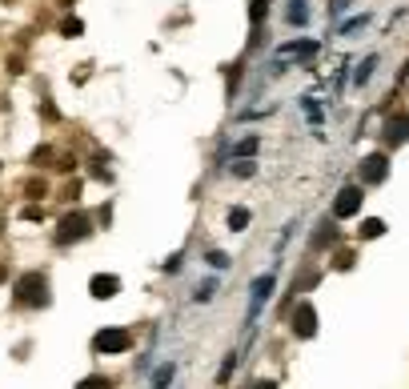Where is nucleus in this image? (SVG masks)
Returning <instances> with one entry per match:
<instances>
[{"mask_svg": "<svg viewBox=\"0 0 409 389\" xmlns=\"http://www.w3.org/2000/svg\"><path fill=\"white\" fill-rule=\"evenodd\" d=\"M97 233V221H93V213L88 209H68L56 229H52V245L56 249H72V245H84L88 237Z\"/></svg>", "mask_w": 409, "mask_h": 389, "instance_id": "f257e3e1", "label": "nucleus"}, {"mask_svg": "<svg viewBox=\"0 0 409 389\" xmlns=\"http://www.w3.org/2000/svg\"><path fill=\"white\" fill-rule=\"evenodd\" d=\"M13 297H17L20 309H49L52 305V281L45 269H29V273L17 277L13 285Z\"/></svg>", "mask_w": 409, "mask_h": 389, "instance_id": "f03ea898", "label": "nucleus"}, {"mask_svg": "<svg viewBox=\"0 0 409 389\" xmlns=\"http://www.w3.org/2000/svg\"><path fill=\"white\" fill-rule=\"evenodd\" d=\"M285 329H289L293 341H313L321 333V313H317V305L309 297H297L293 301V309L285 313Z\"/></svg>", "mask_w": 409, "mask_h": 389, "instance_id": "7ed1b4c3", "label": "nucleus"}, {"mask_svg": "<svg viewBox=\"0 0 409 389\" xmlns=\"http://www.w3.org/2000/svg\"><path fill=\"white\" fill-rule=\"evenodd\" d=\"M361 213H365V185H357V181L337 185V189H333V201H329V217L345 225V221H357Z\"/></svg>", "mask_w": 409, "mask_h": 389, "instance_id": "20e7f679", "label": "nucleus"}, {"mask_svg": "<svg viewBox=\"0 0 409 389\" xmlns=\"http://www.w3.org/2000/svg\"><path fill=\"white\" fill-rule=\"evenodd\" d=\"M88 345H93V353H97V357H121V353H132L137 333L125 329V325H100Z\"/></svg>", "mask_w": 409, "mask_h": 389, "instance_id": "39448f33", "label": "nucleus"}, {"mask_svg": "<svg viewBox=\"0 0 409 389\" xmlns=\"http://www.w3.org/2000/svg\"><path fill=\"white\" fill-rule=\"evenodd\" d=\"M273 293H277V269L253 277V285H249V309H245V329L261 321V313L273 305Z\"/></svg>", "mask_w": 409, "mask_h": 389, "instance_id": "423d86ee", "label": "nucleus"}, {"mask_svg": "<svg viewBox=\"0 0 409 389\" xmlns=\"http://www.w3.org/2000/svg\"><path fill=\"white\" fill-rule=\"evenodd\" d=\"M389 173H393V161L385 148H369L357 161V185H365V189H381L389 181Z\"/></svg>", "mask_w": 409, "mask_h": 389, "instance_id": "0eeeda50", "label": "nucleus"}, {"mask_svg": "<svg viewBox=\"0 0 409 389\" xmlns=\"http://www.w3.org/2000/svg\"><path fill=\"white\" fill-rule=\"evenodd\" d=\"M377 141H381L385 153L406 148L409 145V109H393V113L381 116V125H377Z\"/></svg>", "mask_w": 409, "mask_h": 389, "instance_id": "6e6552de", "label": "nucleus"}, {"mask_svg": "<svg viewBox=\"0 0 409 389\" xmlns=\"http://www.w3.org/2000/svg\"><path fill=\"white\" fill-rule=\"evenodd\" d=\"M337 245H345V225L341 221H333V217H321L317 221V229L309 233V241H305V249H309V257H321V253H333Z\"/></svg>", "mask_w": 409, "mask_h": 389, "instance_id": "1a4fd4ad", "label": "nucleus"}, {"mask_svg": "<svg viewBox=\"0 0 409 389\" xmlns=\"http://www.w3.org/2000/svg\"><path fill=\"white\" fill-rule=\"evenodd\" d=\"M121 289H125L121 273H109V269H100V273L88 277V297H93V301H113V297H121Z\"/></svg>", "mask_w": 409, "mask_h": 389, "instance_id": "9d476101", "label": "nucleus"}, {"mask_svg": "<svg viewBox=\"0 0 409 389\" xmlns=\"http://www.w3.org/2000/svg\"><path fill=\"white\" fill-rule=\"evenodd\" d=\"M317 52H321V45H317V40H309V36H301V40L281 45V49H277V61H285V65H293V61L313 65V61H317Z\"/></svg>", "mask_w": 409, "mask_h": 389, "instance_id": "9b49d317", "label": "nucleus"}, {"mask_svg": "<svg viewBox=\"0 0 409 389\" xmlns=\"http://www.w3.org/2000/svg\"><path fill=\"white\" fill-rule=\"evenodd\" d=\"M257 153H261V132H245L241 141L221 148V157H229V161H237V157H257Z\"/></svg>", "mask_w": 409, "mask_h": 389, "instance_id": "f8f14e48", "label": "nucleus"}, {"mask_svg": "<svg viewBox=\"0 0 409 389\" xmlns=\"http://www.w3.org/2000/svg\"><path fill=\"white\" fill-rule=\"evenodd\" d=\"M253 225V209L241 205V201H233L229 209H225V233H245Z\"/></svg>", "mask_w": 409, "mask_h": 389, "instance_id": "ddd939ff", "label": "nucleus"}, {"mask_svg": "<svg viewBox=\"0 0 409 389\" xmlns=\"http://www.w3.org/2000/svg\"><path fill=\"white\" fill-rule=\"evenodd\" d=\"M385 233H389V221H385V217H361V225H357V245L381 241Z\"/></svg>", "mask_w": 409, "mask_h": 389, "instance_id": "4468645a", "label": "nucleus"}, {"mask_svg": "<svg viewBox=\"0 0 409 389\" xmlns=\"http://www.w3.org/2000/svg\"><path fill=\"white\" fill-rule=\"evenodd\" d=\"M281 17H285V24H289V29H305V24L313 20L309 0H285V13H281Z\"/></svg>", "mask_w": 409, "mask_h": 389, "instance_id": "2eb2a0df", "label": "nucleus"}, {"mask_svg": "<svg viewBox=\"0 0 409 389\" xmlns=\"http://www.w3.org/2000/svg\"><path fill=\"white\" fill-rule=\"evenodd\" d=\"M217 293H221V273H209L193 289V297H189V301H193V305H209V301H217Z\"/></svg>", "mask_w": 409, "mask_h": 389, "instance_id": "dca6fc26", "label": "nucleus"}, {"mask_svg": "<svg viewBox=\"0 0 409 389\" xmlns=\"http://www.w3.org/2000/svg\"><path fill=\"white\" fill-rule=\"evenodd\" d=\"M177 381V361H157V369L148 373V389H169Z\"/></svg>", "mask_w": 409, "mask_h": 389, "instance_id": "f3484780", "label": "nucleus"}, {"mask_svg": "<svg viewBox=\"0 0 409 389\" xmlns=\"http://www.w3.org/2000/svg\"><path fill=\"white\" fill-rule=\"evenodd\" d=\"M377 65H381V56H377V52H369V56H365V61H361L357 65V73H353V89H365V84L373 81V73H377Z\"/></svg>", "mask_w": 409, "mask_h": 389, "instance_id": "a211bd4d", "label": "nucleus"}, {"mask_svg": "<svg viewBox=\"0 0 409 389\" xmlns=\"http://www.w3.org/2000/svg\"><path fill=\"white\" fill-rule=\"evenodd\" d=\"M257 169H261L257 157H237V161H229V177L233 181H253L257 177Z\"/></svg>", "mask_w": 409, "mask_h": 389, "instance_id": "6ab92c4d", "label": "nucleus"}, {"mask_svg": "<svg viewBox=\"0 0 409 389\" xmlns=\"http://www.w3.org/2000/svg\"><path fill=\"white\" fill-rule=\"evenodd\" d=\"M205 265H209V273H229L233 269V257L225 253V249H205Z\"/></svg>", "mask_w": 409, "mask_h": 389, "instance_id": "aec40b11", "label": "nucleus"}, {"mask_svg": "<svg viewBox=\"0 0 409 389\" xmlns=\"http://www.w3.org/2000/svg\"><path fill=\"white\" fill-rule=\"evenodd\" d=\"M333 269H337V273L357 269V249H353V245H349V249H345V245H337V249H333Z\"/></svg>", "mask_w": 409, "mask_h": 389, "instance_id": "412c9836", "label": "nucleus"}, {"mask_svg": "<svg viewBox=\"0 0 409 389\" xmlns=\"http://www.w3.org/2000/svg\"><path fill=\"white\" fill-rule=\"evenodd\" d=\"M77 389H116V381L113 377H109V373H88V377H81V381H77Z\"/></svg>", "mask_w": 409, "mask_h": 389, "instance_id": "4be33fe9", "label": "nucleus"}, {"mask_svg": "<svg viewBox=\"0 0 409 389\" xmlns=\"http://www.w3.org/2000/svg\"><path fill=\"white\" fill-rule=\"evenodd\" d=\"M237 365H241V353H225L221 369H217V386H229V381H233V373H237Z\"/></svg>", "mask_w": 409, "mask_h": 389, "instance_id": "5701e85b", "label": "nucleus"}, {"mask_svg": "<svg viewBox=\"0 0 409 389\" xmlns=\"http://www.w3.org/2000/svg\"><path fill=\"white\" fill-rule=\"evenodd\" d=\"M301 113H305V121H309V125H325V109H321L313 97H301Z\"/></svg>", "mask_w": 409, "mask_h": 389, "instance_id": "b1692460", "label": "nucleus"}, {"mask_svg": "<svg viewBox=\"0 0 409 389\" xmlns=\"http://www.w3.org/2000/svg\"><path fill=\"white\" fill-rule=\"evenodd\" d=\"M265 17H269V0H249V24L265 29Z\"/></svg>", "mask_w": 409, "mask_h": 389, "instance_id": "393cba45", "label": "nucleus"}, {"mask_svg": "<svg viewBox=\"0 0 409 389\" xmlns=\"http://www.w3.org/2000/svg\"><path fill=\"white\" fill-rule=\"evenodd\" d=\"M180 269H185V249H177L173 257L164 261V265H161V273H164V277H177Z\"/></svg>", "mask_w": 409, "mask_h": 389, "instance_id": "a878e982", "label": "nucleus"}, {"mask_svg": "<svg viewBox=\"0 0 409 389\" xmlns=\"http://www.w3.org/2000/svg\"><path fill=\"white\" fill-rule=\"evenodd\" d=\"M365 24H369V17H353V20H345V24H337V33H341V36H353V33H361Z\"/></svg>", "mask_w": 409, "mask_h": 389, "instance_id": "bb28decb", "label": "nucleus"}, {"mask_svg": "<svg viewBox=\"0 0 409 389\" xmlns=\"http://www.w3.org/2000/svg\"><path fill=\"white\" fill-rule=\"evenodd\" d=\"M245 389H281V381L277 377H249Z\"/></svg>", "mask_w": 409, "mask_h": 389, "instance_id": "cd10ccee", "label": "nucleus"}, {"mask_svg": "<svg viewBox=\"0 0 409 389\" xmlns=\"http://www.w3.org/2000/svg\"><path fill=\"white\" fill-rule=\"evenodd\" d=\"M349 4H353V0H329V17L337 20L341 13H349Z\"/></svg>", "mask_w": 409, "mask_h": 389, "instance_id": "c85d7f7f", "label": "nucleus"}, {"mask_svg": "<svg viewBox=\"0 0 409 389\" xmlns=\"http://www.w3.org/2000/svg\"><path fill=\"white\" fill-rule=\"evenodd\" d=\"M65 36H81V20H77V17L65 20Z\"/></svg>", "mask_w": 409, "mask_h": 389, "instance_id": "c756f323", "label": "nucleus"}, {"mask_svg": "<svg viewBox=\"0 0 409 389\" xmlns=\"http://www.w3.org/2000/svg\"><path fill=\"white\" fill-rule=\"evenodd\" d=\"M4 277H8V269H4V265H0V281H4Z\"/></svg>", "mask_w": 409, "mask_h": 389, "instance_id": "7c9ffc66", "label": "nucleus"}]
</instances>
